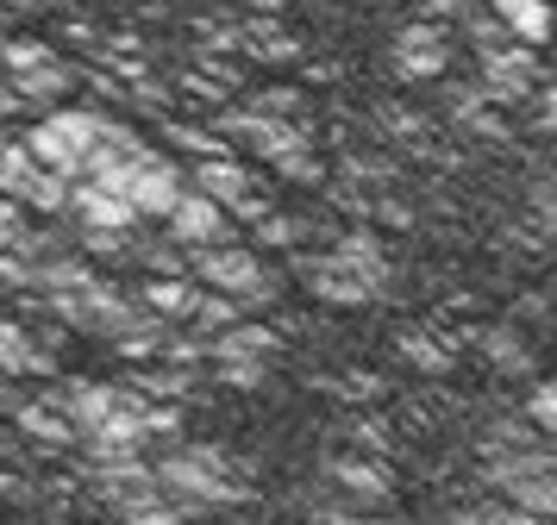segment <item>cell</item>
Listing matches in <instances>:
<instances>
[{"label": "cell", "mask_w": 557, "mask_h": 525, "mask_svg": "<svg viewBox=\"0 0 557 525\" xmlns=\"http://www.w3.org/2000/svg\"><path fill=\"white\" fill-rule=\"evenodd\" d=\"M151 475L188 520L195 513H232L251 500V482L238 475V457L226 445H170L163 457H151Z\"/></svg>", "instance_id": "cell-1"}, {"label": "cell", "mask_w": 557, "mask_h": 525, "mask_svg": "<svg viewBox=\"0 0 557 525\" xmlns=\"http://www.w3.org/2000/svg\"><path fill=\"white\" fill-rule=\"evenodd\" d=\"M188 275H195L201 288H220V295L245 300V307H276L282 300V282L263 270V257H257L251 245H238V238L188 250Z\"/></svg>", "instance_id": "cell-2"}, {"label": "cell", "mask_w": 557, "mask_h": 525, "mask_svg": "<svg viewBox=\"0 0 557 525\" xmlns=\"http://www.w3.org/2000/svg\"><path fill=\"white\" fill-rule=\"evenodd\" d=\"M38 307L51 313L57 325H70V332H88V338H113V332H126L138 325L151 307L138 295H120L113 282H82V288H63V295H38Z\"/></svg>", "instance_id": "cell-3"}, {"label": "cell", "mask_w": 557, "mask_h": 525, "mask_svg": "<svg viewBox=\"0 0 557 525\" xmlns=\"http://www.w3.org/2000/svg\"><path fill=\"white\" fill-rule=\"evenodd\" d=\"M101 120H107L101 107H63V113H45L38 125H26L20 145H26L51 175L82 182V163H88V150H95V138H101Z\"/></svg>", "instance_id": "cell-4"}, {"label": "cell", "mask_w": 557, "mask_h": 525, "mask_svg": "<svg viewBox=\"0 0 557 525\" xmlns=\"http://www.w3.org/2000/svg\"><path fill=\"white\" fill-rule=\"evenodd\" d=\"M388 70L401 75V82H438V75L451 70V32L438 20L401 25L395 45H388Z\"/></svg>", "instance_id": "cell-5"}, {"label": "cell", "mask_w": 557, "mask_h": 525, "mask_svg": "<svg viewBox=\"0 0 557 525\" xmlns=\"http://www.w3.org/2000/svg\"><path fill=\"white\" fill-rule=\"evenodd\" d=\"M57 407L70 413V425H76V445L82 438H95L120 407H132L138 400V388H113V382H88V375H70V382H51Z\"/></svg>", "instance_id": "cell-6"}, {"label": "cell", "mask_w": 557, "mask_h": 525, "mask_svg": "<svg viewBox=\"0 0 557 525\" xmlns=\"http://www.w3.org/2000/svg\"><path fill=\"white\" fill-rule=\"evenodd\" d=\"M476 88L495 107H527V95L539 88V57H532V45H502V50H482L476 57Z\"/></svg>", "instance_id": "cell-7"}, {"label": "cell", "mask_w": 557, "mask_h": 525, "mask_svg": "<svg viewBox=\"0 0 557 525\" xmlns=\"http://www.w3.org/2000/svg\"><path fill=\"white\" fill-rule=\"evenodd\" d=\"M163 232H170L182 250H201V245H226L232 220H226V207H220V200H207L201 188H188V182H182L176 207L163 213Z\"/></svg>", "instance_id": "cell-8"}, {"label": "cell", "mask_w": 557, "mask_h": 525, "mask_svg": "<svg viewBox=\"0 0 557 525\" xmlns=\"http://www.w3.org/2000/svg\"><path fill=\"white\" fill-rule=\"evenodd\" d=\"M63 220L88 225V232H138V207L126 195H113L101 182H70V207H63Z\"/></svg>", "instance_id": "cell-9"}, {"label": "cell", "mask_w": 557, "mask_h": 525, "mask_svg": "<svg viewBox=\"0 0 557 525\" xmlns=\"http://www.w3.org/2000/svg\"><path fill=\"white\" fill-rule=\"evenodd\" d=\"M326 257H332V263H338L345 275H357L363 288H376V295L388 288V275H395V250L382 245L370 225H357V232H338Z\"/></svg>", "instance_id": "cell-10"}, {"label": "cell", "mask_w": 557, "mask_h": 525, "mask_svg": "<svg viewBox=\"0 0 557 525\" xmlns=\"http://www.w3.org/2000/svg\"><path fill=\"white\" fill-rule=\"evenodd\" d=\"M326 475L351 500H370V507H388V500H395V470H388L382 457H363V450H332Z\"/></svg>", "instance_id": "cell-11"}, {"label": "cell", "mask_w": 557, "mask_h": 525, "mask_svg": "<svg viewBox=\"0 0 557 525\" xmlns=\"http://www.w3.org/2000/svg\"><path fill=\"white\" fill-rule=\"evenodd\" d=\"M282 357V332L257 320H232L226 332L207 338V363H276Z\"/></svg>", "instance_id": "cell-12"}, {"label": "cell", "mask_w": 557, "mask_h": 525, "mask_svg": "<svg viewBox=\"0 0 557 525\" xmlns=\"http://www.w3.org/2000/svg\"><path fill=\"white\" fill-rule=\"evenodd\" d=\"M176 195H182V170L163 157V150H151L126 182V200L138 207V220H163V213L176 207Z\"/></svg>", "instance_id": "cell-13"}, {"label": "cell", "mask_w": 557, "mask_h": 525, "mask_svg": "<svg viewBox=\"0 0 557 525\" xmlns=\"http://www.w3.org/2000/svg\"><path fill=\"white\" fill-rule=\"evenodd\" d=\"M188 188H201L207 200L232 207L238 195H251V188H257V175L245 170V157H238V150H220V157H195V175H188Z\"/></svg>", "instance_id": "cell-14"}, {"label": "cell", "mask_w": 557, "mask_h": 525, "mask_svg": "<svg viewBox=\"0 0 557 525\" xmlns=\"http://www.w3.org/2000/svg\"><path fill=\"white\" fill-rule=\"evenodd\" d=\"M0 375H45V382H57V357L20 320H0Z\"/></svg>", "instance_id": "cell-15"}, {"label": "cell", "mask_w": 557, "mask_h": 525, "mask_svg": "<svg viewBox=\"0 0 557 525\" xmlns=\"http://www.w3.org/2000/svg\"><path fill=\"white\" fill-rule=\"evenodd\" d=\"M107 507L120 513V525H188V513H182L157 482H138V488H126V495H113Z\"/></svg>", "instance_id": "cell-16"}, {"label": "cell", "mask_w": 557, "mask_h": 525, "mask_svg": "<svg viewBox=\"0 0 557 525\" xmlns=\"http://www.w3.org/2000/svg\"><path fill=\"white\" fill-rule=\"evenodd\" d=\"M138 300L151 307L157 320L188 325L195 320V300H201V282H195V275H151V282L138 288Z\"/></svg>", "instance_id": "cell-17"}, {"label": "cell", "mask_w": 557, "mask_h": 525, "mask_svg": "<svg viewBox=\"0 0 557 525\" xmlns=\"http://www.w3.org/2000/svg\"><path fill=\"white\" fill-rule=\"evenodd\" d=\"M495 7V20L507 25V38L513 45H552V32H557V13L545 7V0H488Z\"/></svg>", "instance_id": "cell-18"}, {"label": "cell", "mask_w": 557, "mask_h": 525, "mask_svg": "<svg viewBox=\"0 0 557 525\" xmlns=\"http://www.w3.org/2000/svg\"><path fill=\"white\" fill-rule=\"evenodd\" d=\"M7 82H13V95L26 100V107H51V100H63V95H70V88L82 82V70H76V63H63V57H57V63H45V70L7 75Z\"/></svg>", "instance_id": "cell-19"}, {"label": "cell", "mask_w": 557, "mask_h": 525, "mask_svg": "<svg viewBox=\"0 0 557 525\" xmlns=\"http://www.w3.org/2000/svg\"><path fill=\"white\" fill-rule=\"evenodd\" d=\"M195 382H201V370H182V363H132V388L145 400H182V395H195Z\"/></svg>", "instance_id": "cell-20"}, {"label": "cell", "mask_w": 557, "mask_h": 525, "mask_svg": "<svg viewBox=\"0 0 557 525\" xmlns=\"http://www.w3.org/2000/svg\"><path fill=\"white\" fill-rule=\"evenodd\" d=\"M476 350L495 363L502 375H527L532 370V350L520 332H507V325H488V332H476Z\"/></svg>", "instance_id": "cell-21"}, {"label": "cell", "mask_w": 557, "mask_h": 525, "mask_svg": "<svg viewBox=\"0 0 557 525\" xmlns=\"http://www.w3.org/2000/svg\"><path fill=\"white\" fill-rule=\"evenodd\" d=\"M176 325L157 320V313H145L138 325H126V332H113V350L126 357V363H157V350H163V338H170Z\"/></svg>", "instance_id": "cell-22"}, {"label": "cell", "mask_w": 557, "mask_h": 525, "mask_svg": "<svg viewBox=\"0 0 557 525\" xmlns=\"http://www.w3.org/2000/svg\"><path fill=\"white\" fill-rule=\"evenodd\" d=\"M457 25L470 32V45H476V57H482V50H502V45H513V38H507V25L495 20V7H488V0H463V7H457Z\"/></svg>", "instance_id": "cell-23"}, {"label": "cell", "mask_w": 557, "mask_h": 525, "mask_svg": "<svg viewBox=\"0 0 557 525\" xmlns=\"http://www.w3.org/2000/svg\"><path fill=\"white\" fill-rule=\"evenodd\" d=\"M232 320H245V300H232V295H220V288H201V300H195V332L201 338H213V332H226Z\"/></svg>", "instance_id": "cell-24"}, {"label": "cell", "mask_w": 557, "mask_h": 525, "mask_svg": "<svg viewBox=\"0 0 557 525\" xmlns=\"http://www.w3.org/2000/svg\"><path fill=\"white\" fill-rule=\"evenodd\" d=\"M63 50H51L45 38H0V75H26V70H45L57 63Z\"/></svg>", "instance_id": "cell-25"}, {"label": "cell", "mask_w": 557, "mask_h": 525, "mask_svg": "<svg viewBox=\"0 0 557 525\" xmlns=\"http://www.w3.org/2000/svg\"><path fill=\"white\" fill-rule=\"evenodd\" d=\"M451 525H557L552 513H527L513 500H488V507H470V513H451Z\"/></svg>", "instance_id": "cell-26"}, {"label": "cell", "mask_w": 557, "mask_h": 525, "mask_svg": "<svg viewBox=\"0 0 557 525\" xmlns=\"http://www.w3.org/2000/svg\"><path fill=\"white\" fill-rule=\"evenodd\" d=\"M257 232V245L263 250H295L307 238V220H295V213H282V207H270V213H263V220L251 225Z\"/></svg>", "instance_id": "cell-27"}, {"label": "cell", "mask_w": 557, "mask_h": 525, "mask_svg": "<svg viewBox=\"0 0 557 525\" xmlns=\"http://www.w3.org/2000/svg\"><path fill=\"white\" fill-rule=\"evenodd\" d=\"M401 357L420 375H451V350L438 345V338H426V332H401Z\"/></svg>", "instance_id": "cell-28"}, {"label": "cell", "mask_w": 557, "mask_h": 525, "mask_svg": "<svg viewBox=\"0 0 557 525\" xmlns=\"http://www.w3.org/2000/svg\"><path fill=\"white\" fill-rule=\"evenodd\" d=\"M163 438V445H176L182 438V407L176 400H145V445Z\"/></svg>", "instance_id": "cell-29"}, {"label": "cell", "mask_w": 557, "mask_h": 525, "mask_svg": "<svg viewBox=\"0 0 557 525\" xmlns=\"http://www.w3.org/2000/svg\"><path fill=\"white\" fill-rule=\"evenodd\" d=\"M527 420L539 425L545 438H552V432H557V382H539V388H532V395H527Z\"/></svg>", "instance_id": "cell-30"}, {"label": "cell", "mask_w": 557, "mask_h": 525, "mask_svg": "<svg viewBox=\"0 0 557 525\" xmlns=\"http://www.w3.org/2000/svg\"><path fill=\"white\" fill-rule=\"evenodd\" d=\"M270 370H276V363H213V375H220L226 388H263Z\"/></svg>", "instance_id": "cell-31"}, {"label": "cell", "mask_w": 557, "mask_h": 525, "mask_svg": "<svg viewBox=\"0 0 557 525\" xmlns=\"http://www.w3.org/2000/svg\"><path fill=\"white\" fill-rule=\"evenodd\" d=\"M26 225H32V213H26V207H20L13 195H0V250L13 245V238H20Z\"/></svg>", "instance_id": "cell-32"}, {"label": "cell", "mask_w": 557, "mask_h": 525, "mask_svg": "<svg viewBox=\"0 0 557 525\" xmlns=\"http://www.w3.org/2000/svg\"><path fill=\"white\" fill-rule=\"evenodd\" d=\"M263 113H276V120H301V95L295 88H270V95H251Z\"/></svg>", "instance_id": "cell-33"}, {"label": "cell", "mask_w": 557, "mask_h": 525, "mask_svg": "<svg viewBox=\"0 0 557 525\" xmlns=\"http://www.w3.org/2000/svg\"><path fill=\"white\" fill-rule=\"evenodd\" d=\"M532 220L557 238V182H539V188H532Z\"/></svg>", "instance_id": "cell-34"}, {"label": "cell", "mask_w": 557, "mask_h": 525, "mask_svg": "<svg viewBox=\"0 0 557 525\" xmlns=\"http://www.w3.org/2000/svg\"><path fill=\"white\" fill-rule=\"evenodd\" d=\"M532 107H539V113H532V125H539V132H557V82L552 88H532Z\"/></svg>", "instance_id": "cell-35"}, {"label": "cell", "mask_w": 557, "mask_h": 525, "mask_svg": "<svg viewBox=\"0 0 557 525\" xmlns=\"http://www.w3.org/2000/svg\"><path fill=\"white\" fill-rule=\"evenodd\" d=\"M363 213H376L382 225H413V207H401V200H376V207H363Z\"/></svg>", "instance_id": "cell-36"}, {"label": "cell", "mask_w": 557, "mask_h": 525, "mask_svg": "<svg viewBox=\"0 0 557 525\" xmlns=\"http://www.w3.org/2000/svg\"><path fill=\"white\" fill-rule=\"evenodd\" d=\"M313 520H320V525H395V520H363V513H345V507H320Z\"/></svg>", "instance_id": "cell-37"}, {"label": "cell", "mask_w": 557, "mask_h": 525, "mask_svg": "<svg viewBox=\"0 0 557 525\" xmlns=\"http://www.w3.org/2000/svg\"><path fill=\"white\" fill-rule=\"evenodd\" d=\"M0 495H13V500H32V488L20 482V475H0Z\"/></svg>", "instance_id": "cell-38"}, {"label": "cell", "mask_w": 557, "mask_h": 525, "mask_svg": "<svg viewBox=\"0 0 557 525\" xmlns=\"http://www.w3.org/2000/svg\"><path fill=\"white\" fill-rule=\"evenodd\" d=\"M51 525H63V520H51Z\"/></svg>", "instance_id": "cell-39"}]
</instances>
